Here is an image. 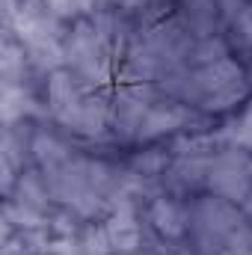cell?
Masks as SVG:
<instances>
[{
    "label": "cell",
    "instance_id": "6da1fadb",
    "mask_svg": "<svg viewBox=\"0 0 252 255\" xmlns=\"http://www.w3.org/2000/svg\"><path fill=\"white\" fill-rule=\"evenodd\" d=\"M247 214L223 196H205L190 205V235L199 255H223L226 244L244 229Z\"/></svg>",
    "mask_w": 252,
    "mask_h": 255
},
{
    "label": "cell",
    "instance_id": "7a4b0ae2",
    "mask_svg": "<svg viewBox=\"0 0 252 255\" xmlns=\"http://www.w3.org/2000/svg\"><path fill=\"white\" fill-rule=\"evenodd\" d=\"M208 187L214 196H223L235 205H241L252 190V154L247 148L229 145L226 151H217L208 166Z\"/></svg>",
    "mask_w": 252,
    "mask_h": 255
},
{
    "label": "cell",
    "instance_id": "3957f363",
    "mask_svg": "<svg viewBox=\"0 0 252 255\" xmlns=\"http://www.w3.org/2000/svg\"><path fill=\"white\" fill-rule=\"evenodd\" d=\"M151 101L154 98L142 86H136V83L122 86L113 95V101H110V125H113V130L122 139H136L139 136V128H142V119H145V113L151 107Z\"/></svg>",
    "mask_w": 252,
    "mask_h": 255
},
{
    "label": "cell",
    "instance_id": "277c9868",
    "mask_svg": "<svg viewBox=\"0 0 252 255\" xmlns=\"http://www.w3.org/2000/svg\"><path fill=\"white\" fill-rule=\"evenodd\" d=\"M60 125H65L68 130H74V133L95 136V133H101L104 128L110 125V101L101 98V95H95V92H86L77 101V107L65 116Z\"/></svg>",
    "mask_w": 252,
    "mask_h": 255
},
{
    "label": "cell",
    "instance_id": "5b68a950",
    "mask_svg": "<svg viewBox=\"0 0 252 255\" xmlns=\"http://www.w3.org/2000/svg\"><path fill=\"white\" fill-rule=\"evenodd\" d=\"M148 223L163 238H184L190 232V205L178 202L175 196H160L148 205Z\"/></svg>",
    "mask_w": 252,
    "mask_h": 255
},
{
    "label": "cell",
    "instance_id": "8992f818",
    "mask_svg": "<svg viewBox=\"0 0 252 255\" xmlns=\"http://www.w3.org/2000/svg\"><path fill=\"white\" fill-rule=\"evenodd\" d=\"M104 226V235H107V244L113 253H136L139 244H142V229L133 217V208L127 205H119L113 208V214L101 223Z\"/></svg>",
    "mask_w": 252,
    "mask_h": 255
},
{
    "label": "cell",
    "instance_id": "52a82bcc",
    "mask_svg": "<svg viewBox=\"0 0 252 255\" xmlns=\"http://www.w3.org/2000/svg\"><path fill=\"white\" fill-rule=\"evenodd\" d=\"M190 119V110L184 104H175V101H151L142 128H139V136L136 139H157L169 130H178L184 128V122Z\"/></svg>",
    "mask_w": 252,
    "mask_h": 255
},
{
    "label": "cell",
    "instance_id": "ba28073f",
    "mask_svg": "<svg viewBox=\"0 0 252 255\" xmlns=\"http://www.w3.org/2000/svg\"><path fill=\"white\" fill-rule=\"evenodd\" d=\"M89 89H83L80 80L71 71H63V68L60 71H51V77H48V107L57 116V122H63L65 116L77 107V101Z\"/></svg>",
    "mask_w": 252,
    "mask_h": 255
},
{
    "label": "cell",
    "instance_id": "9c48e42d",
    "mask_svg": "<svg viewBox=\"0 0 252 255\" xmlns=\"http://www.w3.org/2000/svg\"><path fill=\"white\" fill-rule=\"evenodd\" d=\"M220 0H184L181 6V21L187 24V30L199 39L214 36L217 21H220Z\"/></svg>",
    "mask_w": 252,
    "mask_h": 255
},
{
    "label": "cell",
    "instance_id": "30bf717a",
    "mask_svg": "<svg viewBox=\"0 0 252 255\" xmlns=\"http://www.w3.org/2000/svg\"><path fill=\"white\" fill-rule=\"evenodd\" d=\"M48 199H51L48 178H45V175H39V172H24V169H21L18 181H15V196H12V202L24 205V208H30V211L45 214Z\"/></svg>",
    "mask_w": 252,
    "mask_h": 255
},
{
    "label": "cell",
    "instance_id": "8fae6325",
    "mask_svg": "<svg viewBox=\"0 0 252 255\" xmlns=\"http://www.w3.org/2000/svg\"><path fill=\"white\" fill-rule=\"evenodd\" d=\"M33 157L42 163L45 172H51V169L68 163L74 154H71V148L65 145L60 136H54V133H48V130H36V133H33Z\"/></svg>",
    "mask_w": 252,
    "mask_h": 255
},
{
    "label": "cell",
    "instance_id": "7c38bea8",
    "mask_svg": "<svg viewBox=\"0 0 252 255\" xmlns=\"http://www.w3.org/2000/svg\"><path fill=\"white\" fill-rule=\"evenodd\" d=\"M30 113H39L33 95L24 89V83L18 86H6L3 89V122L6 125H15V122H24V116Z\"/></svg>",
    "mask_w": 252,
    "mask_h": 255
},
{
    "label": "cell",
    "instance_id": "4fadbf2b",
    "mask_svg": "<svg viewBox=\"0 0 252 255\" xmlns=\"http://www.w3.org/2000/svg\"><path fill=\"white\" fill-rule=\"evenodd\" d=\"M223 139H229L238 148H252V101L247 104V110L223 130Z\"/></svg>",
    "mask_w": 252,
    "mask_h": 255
},
{
    "label": "cell",
    "instance_id": "5bb4252c",
    "mask_svg": "<svg viewBox=\"0 0 252 255\" xmlns=\"http://www.w3.org/2000/svg\"><path fill=\"white\" fill-rule=\"evenodd\" d=\"M223 57H229V54H226V45H223V39H214V36L202 39V42L193 45V51H190V63H196V65L217 63V60H223Z\"/></svg>",
    "mask_w": 252,
    "mask_h": 255
},
{
    "label": "cell",
    "instance_id": "9a60e30c",
    "mask_svg": "<svg viewBox=\"0 0 252 255\" xmlns=\"http://www.w3.org/2000/svg\"><path fill=\"white\" fill-rule=\"evenodd\" d=\"M48 12L57 15L60 21L63 18H80V15H89L95 9V0H45Z\"/></svg>",
    "mask_w": 252,
    "mask_h": 255
},
{
    "label": "cell",
    "instance_id": "2e32d148",
    "mask_svg": "<svg viewBox=\"0 0 252 255\" xmlns=\"http://www.w3.org/2000/svg\"><path fill=\"white\" fill-rule=\"evenodd\" d=\"M223 255H252V226H244L232 235V241L226 244Z\"/></svg>",
    "mask_w": 252,
    "mask_h": 255
},
{
    "label": "cell",
    "instance_id": "e0dca14e",
    "mask_svg": "<svg viewBox=\"0 0 252 255\" xmlns=\"http://www.w3.org/2000/svg\"><path fill=\"white\" fill-rule=\"evenodd\" d=\"M235 33H238V39L247 48H252V6L238 9V15H235Z\"/></svg>",
    "mask_w": 252,
    "mask_h": 255
},
{
    "label": "cell",
    "instance_id": "ac0fdd59",
    "mask_svg": "<svg viewBox=\"0 0 252 255\" xmlns=\"http://www.w3.org/2000/svg\"><path fill=\"white\" fill-rule=\"evenodd\" d=\"M241 211H244V214H247V217H252V190L247 193V199H244V202H241Z\"/></svg>",
    "mask_w": 252,
    "mask_h": 255
}]
</instances>
